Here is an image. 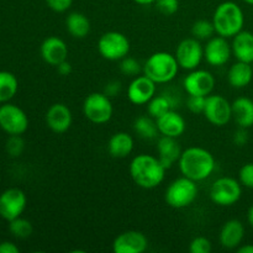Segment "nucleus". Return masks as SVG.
<instances>
[{"mask_svg":"<svg viewBox=\"0 0 253 253\" xmlns=\"http://www.w3.org/2000/svg\"><path fill=\"white\" fill-rule=\"evenodd\" d=\"M57 72H58V74H61L63 77L69 76L72 73V64L66 59V61H63L62 63H59L57 66Z\"/></svg>","mask_w":253,"mask_h":253,"instance_id":"obj_42","label":"nucleus"},{"mask_svg":"<svg viewBox=\"0 0 253 253\" xmlns=\"http://www.w3.org/2000/svg\"><path fill=\"white\" fill-rule=\"evenodd\" d=\"M198 197L197 182L184 177L173 180L165 193V200L173 209H184L192 205Z\"/></svg>","mask_w":253,"mask_h":253,"instance_id":"obj_5","label":"nucleus"},{"mask_svg":"<svg viewBox=\"0 0 253 253\" xmlns=\"http://www.w3.org/2000/svg\"><path fill=\"white\" fill-rule=\"evenodd\" d=\"M247 128L240 127L239 130L235 132L234 135V142L236 143L237 146H244L246 145L247 141H249V133H247Z\"/></svg>","mask_w":253,"mask_h":253,"instance_id":"obj_39","label":"nucleus"},{"mask_svg":"<svg viewBox=\"0 0 253 253\" xmlns=\"http://www.w3.org/2000/svg\"><path fill=\"white\" fill-rule=\"evenodd\" d=\"M156 121H157V127L161 135L168 136V137H179L187 128L184 118L174 110L167 111L162 116L156 119Z\"/></svg>","mask_w":253,"mask_h":253,"instance_id":"obj_19","label":"nucleus"},{"mask_svg":"<svg viewBox=\"0 0 253 253\" xmlns=\"http://www.w3.org/2000/svg\"><path fill=\"white\" fill-rule=\"evenodd\" d=\"M212 24L219 36L230 39L242 31L245 25V15L239 4L234 1L221 2L215 9L212 15Z\"/></svg>","mask_w":253,"mask_h":253,"instance_id":"obj_3","label":"nucleus"},{"mask_svg":"<svg viewBox=\"0 0 253 253\" xmlns=\"http://www.w3.org/2000/svg\"><path fill=\"white\" fill-rule=\"evenodd\" d=\"M211 242L204 236H198L192 240L189 245V251L192 253H210L211 252Z\"/></svg>","mask_w":253,"mask_h":253,"instance_id":"obj_34","label":"nucleus"},{"mask_svg":"<svg viewBox=\"0 0 253 253\" xmlns=\"http://www.w3.org/2000/svg\"><path fill=\"white\" fill-rule=\"evenodd\" d=\"M175 58L180 68L193 71L197 69L204 58V47L195 37L184 39L175 48Z\"/></svg>","mask_w":253,"mask_h":253,"instance_id":"obj_10","label":"nucleus"},{"mask_svg":"<svg viewBox=\"0 0 253 253\" xmlns=\"http://www.w3.org/2000/svg\"><path fill=\"white\" fill-rule=\"evenodd\" d=\"M166 168L160 158L141 153L132 158L130 163V175L136 185L143 189H153L163 182Z\"/></svg>","mask_w":253,"mask_h":253,"instance_id":"obj_2","label":"nucleus"},{"mask_svg":"<svg viewBox=\"0 0 253 253\" xmlns=\"http://www.w3.org/2000/svg\"><path fill=\"white\" fill-rule=\"evenodd\" d=\"M237 252L239 253H253V245L247 244V245H244V246H239Z\"/></svg>","mask_w":253,"mask_h":253,"instance_id":"obj_43","label":"nucleus"},{"mask_svg":"<svg viewBox=\"0 0 253 253\" xmlns=\"http://www.w3.org/2000/svg\"><path fill=\"white\" fill-rule=\"evenodd\" d=\"M158 158L166 169H169L173 167L175 162L179 161L182 150L179 147V143L175 141L174 137H168V136H162L158 138L157 142Z\"/></svg>","mask_w":253,"mask_h":253,"instance_id":"obj_21","label":"nucleus"},{"mask_svg":"<svg viewBox=\"0 0 253 253\" xmlns=\"http://www.w3.org/2000/svg\"><path fill=\"white\" fill-rule=\"evenodd\" d=\"M6 152L11 157H19L25 150V141L22 140L21 135H11L6 141Z\"/></svg>","mask_w":253,"mask_h":253,"instance_id":"obj_33","label":"nucleus"},{"mask_svg":"<svg viewBox=\"0 0 253 253\" xmlns=\"http://www.w3.org/2000/svg\"><path fill=\"white\" fill-rule=\"evenodd\" d=\"M29 127L26 113L11 103L0 105V128L7 135H22Z\"/></svg>","mask_w":253,"mask_h":253,"instance_id":"obj_9","label":"nucleus"},{"mask_svg":"<svg viewBox=\"0 0 253 253\" xmlns=\"http://www.w3.org/2000/svg\"><path fill=\"white\" fill-rule=\"evenodd\" d=\"M73 121L72 111L66 104L56 103L48 108L46 113V124L56 133H63L69 130Z\"/></svg>","mask_w":253,"mask_h":253,"instance_id":"obj_18","label":"nucleus"},{"mask_svg":"<svg viewBox=\"0 0 253 253\" xmlns=\"http://www.w3.org/2000/svg\"><path fill=\"white\" fill-rule=\"evenodd\" d=\"M156 95V83L148 77L137 76L127 88V98L135 105H145Z\"/></svg>","mask_w":253,"mask_h":253,"instance_id":"obj_16","label":"nucleus"},{"mask_svg":"<svg viewBox=\"0 0 253 253\" xmlns=\"http://www.w3.org/2000/svg\"><path fill=\"white\" fill-rule=\"evenodd\" d=\"M242 195V185L231 177H221L212 183L210 188V199L219 207H232Z\"/></svg>","mask_w":253,"mask_h":253,"instance_id":"obj_8","label":"nucleus"},{"mask_svg":"<svg viewBox=\"0 0 253 253\" xmlns=\"http://www.w3.org/2000/svg\"><path fill=\"white\" fill-rule=\"evenodd\" d=\"M215 27L214 24H212V20L209 21V20H198L193 24L192 26V35L193 37H195L199 41H203V40H210L211 37H214L215 34Z\"/></svg>","mask_w":253,"mask_h":253,"instance_id":"obj_31","label":"nucleus"},{"mask_svg":"<svg viewBox=\"0 0 253 253\" xmlns=\"http://www.w3.org/2000/svg\"><path fill=\"white\" fill-rule=\"evenodd\" d=\"M253 78V67L251 63L237 61L236 63L230 67L227 72V81L232 88L242 89L246 88L252 82Z\"/></svg>","mask_w":253,"mask_h":253,"instance_id":"obj_24","label":"nucleus"},{"mask_svg":"<svg viewBox=\"0 0 253 253\" xmlns=\"http://www.w3.org/2000/svg\"><path fill=\"white\" fill-rule=\"evenodd\" d=\"M173 106H174V103L170 96L166 95V94L155 95L147 103L148 115L152 116L153 119H158L167 111L173 110Z\"/></svg>","mask_w":253,"mask_h":253,"instance_id":"obj_29","label":"nucleus"},{"mask_svg":"<svg viewBox=\"0 0 253 253\" xmlns=\"http://www.w3.org/2000/svg\"><path fill=\"white\" fill-rule=\"evenodd\" d=\"M133 138L127 132H116L110 137L108 142V151L111 157L125 158L132 152Z\"/></svg>","mask_w":253,"mask_h":253,"instance_id":"obj_25","label":"nucleus"},{"mask_svg":"<svg viewBox=\"0 0 253 253\" xmlns=\"http://www.w3.org/2000/svg\"><path fill=\"white\" fill-rule=\"evenodd\" d=\"M204 116L215 126H225L232 119L231 103L220 94H210L207 96Z\"/></svg>","mask_w":253,"mask_h":253,"instance_id":"obj_11","label":"nucleus"},{"mask_svg":"<svg viewBox=\"0 0 253 253\" xmlns=\"http://www.w3.org/2000/svg\"><path fill=\"white\" fill-rule=\"evenodd\" d=\"M245 2H247V4H250V5H253V0H244Z\"/></svg>","mask_w":253,"mask_h":253,"instance_id":"obj_46","label":"nucleus"},{"mask_svg":"<svg viewBox=\"0 0 253 253\" xmlns=\"http://www.w3.org/2000/svg\"><path fill=\"white\" fill-rule=\"evenodd\" d=\"M46 4L56 12H64L72 6L73 0H46Z\"/></svg>","mask_w":253,"mask_h":253,"instance_id":"obj_38","label":"nucleus"},{"mask_svg":"<svg viewBox=\"0 0 253 253\" xmlns=\"http://www.w3.org/2000/svg\"><path fill=\"white\" fill-rule=\"evenodd\" d=\"M232 119L239 127L250 128L253 126V99L240 96L231 104Z\"/></svg>","mask_w":253,"mask_h":253,"instance_id":"obj_23","label":"nucleus"},{"mask_svg":"<svg viewBox=\"0 0 253 253\" xmlns=\"http://www.w3.org/2000/svg\"><path fill=\"white\" fill-rule=\"evenodd\" d=\"M178 163L180 173L194 182H200L209 178L216 167L212 153L197 146L182 151Z\"/></svg>","mask_w":253,"mask_h":253,"instance_id":"obj_1","label":"nucleus"},{"mask_svg":"<svg viewBox=\"0 0 253 253\" xmlns=\"http://www.w3.org/2000/svg\"><path fill=\"white\" fill-rule=\"evenodd\" d=\"M19 247L10 241L0 242V253H19Z\"/></svg>","mask_w":253,"mask_h":253,"instance_id":"obj_41","label":"nucleus"},{"mask_svg":"<svg viewBox=\"0 0 253 253\" xmlns=\"http://www.w3.org/2000/svg\"><path fill=\"white\" fill-rule=\"evenodd\" d=\"M98 51L108 61H121L130 52V41L119 31L105 32L98 41Z\"/></svg>","mask_w":253,"mask_h":253,"instance_id":"obj_7","label":"nucleus"},{"mask_svg":"<svg viewBox=\"0 0 253 253\" xmlns=\"http://www.w3.org/2000/svg\"><path fill=\"white\" fill-rule=\"evenodd\" d=\"M19 90L17 78L7 71H0V103H9Z\"/></svg>","mask_w":253,"mask_h":253,"instance_id":"obj_27","label":"nucleus"},{"mask_svg":"<svg viewBox=\"0 0 253 253\" xmlns=\"http://www.w3.org/2000/svg\"><path fill=\"white\" fill-rule=\"evenodd\" d=\"M232 54L231 44L222 36H214L208 40L204 47V58L212 67H221L230 61Z\"/></svg>","mask_w":253,"mask_h":253,"instance_id":"obj_15","label":"nucleus"},{"mask_svg":"<svg viewBox=\"0 0 253 253\" xmlns=\"http://www.w3.org/2000/svg\"><path fill=\"white\" fill-rule=\"evenodd\" d=\"M205 101H207V96L189 95L187 106L193 114H203L205 109Z\"/></svg>","mask_w":253,"mask_h":253,"instance_id":"obj_37","label":"nucleus"},{"mask_svg":"<svg viewBox=\"0 0 253 253\" xmlns=\"http://www.w3.org/2000/svg\"><path fill=\"white\" fill-rule=\"evenodd\" d=\"M239 182L242 187L253 189V163H246L240 168Z\"/></svg>","mask_w":253,"mask_h":253,"instance_id":"obj_36","label":"nucleus"},{"mask_svg":"<svg viewBox=\"0 0 253 253\" xmlns=\"http://www.w3.org/2000/svg\"><path fill=\"white\" fill-rule=\"evenodd\" d=\"M135 2H137V4L140 5H150V4H153V2H156V0H133Z\"/></svg>","mask_w":253,"mask_h":253,"instance_id":"obj_45","label":"nucleus"},{"mask_svg":"<svg viewBox=\"0 0 253 253\" xmlns=\"http://www.w3.org/2000/svg\"><path fill=\"white\" fill-rule=\"evenodd\" d=\"M120 90H121L120 82L114 81V82H110V83L106 84L105 90H104V93H105L106 95H108L109 98H110V96L118 95V94L120 93Z\"/></svg>","mask_w":253,"mask_h":253,"instance_id":"obj_40","label":"nucleus"},{"mask_svg":"<svg viewBox=\"0 0 253 253\" xmlns=\"http://www.w3.org/2000/svg\"><path fill=\"white\" fill-rule=\"evenodd\" d=\"M183 86L189 95L208 96L214 90L215 78L207 69H193L183 81Z\"/></svg>","mask_w":253,"mask_h":253,"instance_id":"obj_13","label":"nucleus"},{"mask_svg":"<svg viewBox=\"0 0 253 253\" xmlns=\"http://www.w3.org/2000/svg\"><path fill=\"white\" fill-rule=\"evenodd\" d=\"M143 74L152 79L156 84L172 82L179 71V64L174 54L169 52H155L143 64Z\"/></svg>","mask_w":253,"mask_h":253,"instance_id":"obj_4","label":"nucleus"},{"mask_svg":"<svg viewBox=\"0 0 253 253\" xmlns=\"http://www.w3.org/2000/svg\"><path fill=\"white\" fill-rule=\"evenodd\" d=\"M67 31L74 39H84L90 32V21L88 16L78 11L71 12L66 19Z\"/></svg>","mask_w":253,"mask_h":253,"instance_id":"obj_26","label":"nucleus"},{"mask_svg":"<svg viewBox=\"0 0 253 253\" xmlns=\"http://www.w3.org/2000/svg\"><path fill=\"white\" fill-rule=\"evenodd\" d=\"M232 54L237 61L253 63V34L251 31H240L232 37Z\"/></svg>","mask_w":253,"mask_h":253,"instance_id":"obj_22","label":"nucleus"},{"mask_svg":"<svg viewBox=\"0 0 253 253\" xmlns=\"http://www.w3.org/2000/svg\"><path fill=\"white\" fill-rule=\"evenodd\" d=\"M245 237V226L240 220L231 219L222 225L219 240L224 249L234 250L242 244Z\"/></svg>","mask_w":253,"mask_h":253,"instance_id":"obj_20","label":"nucleus"},{"mask_svg":"<svg viewBox=\"0 0 253 253\" xmlns=\"http://www.w3.org/2000/svg\"><path fill=\"white\" fill-rule=\"evenodd\" d=\"M26 205V194L19 188H9L0 194V217L6 221L20 217Z\"/></svg>","mask_w":253,"mask_h":253,"instance_id":"obj_12","label":"nucleus"},{"mask_svg":"<svg viewBox=\"0 0 253 253\" xmlns=\"http://www.w3.org/2000/svg\"><path fill=\"white\" fill-rule=\"evenodd\" d=\"M252 67H253V63H252Z\"/></svg>","mask_w":253,"mask_h":253,"instance_id":"obj_47","label":"nucleus"},{"mask_svg":"<svg viewBox=\"0 0 253 253\" xmlns=\"http://www.w3.org/2000/svg\"><path fill=\"white\" fill-rule=\"evenodd\" d=\"M41 57L47 64L57 67L66 61L68 57V46L62 39L57 36H49L43 40L40 47Z\"/></svg>","mask_w":253,"mask_h":253,"instance_id":"obj_17","label":"nucleus"},{"mask_svg":"<svg viewBox=\"0 0 253 253\" xmlns=\"http://www.w3.org/2000/svg\"><path fill=\"white\" fill-rule=\"evenodd\" d=\"M156 7L161 14L170 16L179 9V0H156Z\"/></svg>","mask_w":253,"mask_h":253,"instance_id":"obj_35","label":"nucleus"},{"mask_svg":"<svg viewBox=\"0 0 253 253\" xmlns=\"http://www.w3.org/2000/svg\"><path fill=\"white\" fill-rule=\"evenodd\" d=\"M9 231L16 239H27V237L31 236L34 227L29 220L20 216L9 221Z\"/></svg>","mask_w":253,"mask_h":253,"instance_id":"obj_30","label":"nucleus"},{"mask_svg":"<svg viewBox=\"0 0 253 253\" xmlns=\"http://www.w3.org/2000/svg\"><path fill=\"white\" fill-rule=\"evenodd\" d=\"M133 130L137 133L138 137L145 138V140H153L160 133L157 127V121L150 115L138 116L133 121Z\"/></svg>","mask_w":253,"mask_h":253,"instance_id":"obj_28","label":"nucleus"},{"mask_svg":"<svg viewBox=\"0 0 253 253\" xmlns=\"http://www.w3.org/2000/svg\"><path fill=\"white\" fill-rule=\"evenodd\" d=\"M147 247V237L136 230L121 232L113 242V251L115 253H143Z\"/></svg>","mask_w":253,"mask_h":253,"instance_id":"obj_14","label":"nucleus"},{"mask_svg":"<svg viewBox=\"0 0 253 253\" xmlns=\"http://www.w3.org/2000/svg\"><path fill=\"white\" fill-rule=\"evenodd\" d=\"M247 221H249V224L253 227V205L250 207L249 211H247Z\"/></svg>","mask_w":253,"mask_h":253,"instance_id":"obj_44","label":"nucleus"},{"mask_svg":"<svg viewBox=\"0 0 253 253\" xmlns=\"http://www.w3.org/2000/svg\"><path fill=\"white\" fill-rule=\"evenodd\" d=\"M142 69H143V67H141L140 62H138L137 59L132 58V57L126 56L125 58L121 59L120 71L124 76L137 77Z\"/></svg>","mask_w":253,"mask_h":253,"instance_id":"obj_32","label":"nucleus"},{"mask_svg":"<svg viewBox=\"0 0 253 253\" xmlns=\"http://www.w3.org/2000/svg\"><path fill=\"white\" fill-rule=\"evenodd\" d=\"M113 104L105 93H90L83 103V114L90 123L103 125L113 118Z\"/></svg>","mask_w":253,"mask_h":253,"instance_id":"obj_6","label":"nucleus"}]
</instances>
